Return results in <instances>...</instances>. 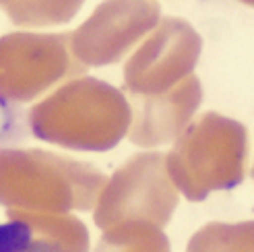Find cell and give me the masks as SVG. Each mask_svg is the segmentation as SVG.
<instances>
[{"mask_svg": "<svg viewBox=\"0 0 254 252\" xmlns=\"http://www.w3.org/2000/svg\"><path fill=\"white\" fill-rule=\"evenodd\" d=\"M31 244V228L21 221L0 223V252H21Z\"/></svg>", "mask_w": 254, "mask_h": 252, "instance_id": "cell-1", "label": "cell"}, {"mask_svg": "<svg viewBox=\"0 0 254 252\" xmlns=\"http://www.w3.org/2000/svg\"><path fill=\"white\" fill-rule=\"evenodd\" d=\"M21 252H64V250L58 248L56 244H50V242H31L27 248H23Z\"/></svg>", "mask_w": 254, "mask_h": 252, "instance_id": "cell-2", "label": "cell"}, {"mask_svg": "<svg viewBox=\"0 0 254 252\" xmlns=\"http://www.w3.org/2000/svg\"><path fill=\"white\" fill-rule=\"evenodd\" d=\"M2 124H4V108L2 102H0V130H2Z\"/></svg>", "mask_w": 254, "mask_h": 252, "instance_id": "cell-3", "label": "cell"}]
</instances>
